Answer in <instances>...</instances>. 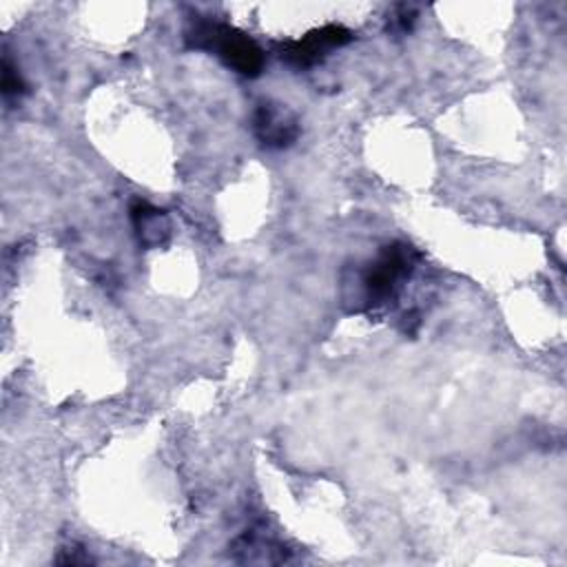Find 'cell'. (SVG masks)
<instances>
[{
    "label": "cell",
    "mask_w": 567,
    "mask_h": 567,
    "mask_svg": "<svg viewBox=\"0 0 567 567\" xmlns=\"http://www.w3.org/2000/svg\"><path fill=\"white\" fill-rule=\"evenodd\" d=\"M414 264V250L403 244L388 246L379 259L368 264V268L359 270L354 277V301H359L354 308L365 310V308H377L388 303L396 286L408 272L412 270Z\"/></svg>",
    "instance_id": "1"
},
{
    "label": "cell",
    "mask_w": 567,
    "mask_h": 567,
    "mask_svg": "<svg viewBox=\"0 0 567 567\" xmlns=\"http://www.w3.org/2000/svg\"><path fill=\"white\" fill-rule=\"evenodd\" d=\"M186 40L190 42V47L197 49H215L217 55L241 75L255 78L264 66V51L257 47V42L228 24H217L208 20L195 22L188 29Z\"/></svg>",
    "instance_id": "2"
},
{
    "label": "cell",
    "mask_w": 567,
    "mask_h": 567,
    "mask_svg": "<svg viewBox=\"0 0 567 567\" xmlns=\"http://www.w3.org/2000/svg\"><path fill=\"white\" fill-rule=\"evenodd\" d=\"M252 128L257 140L268 148L290 146L299 135L297 117L284 106L275 102H261L252 115Z\"/></svg>",
    "instance_id": "3"
},
{
    "label": "cell",
    "mask_w": 567,
    "mask_h": 567,
    "mask_svg": "<svg viewBox=\"0 0 567 567\" xmlns=\"http://www.w3.org/2000/svg\"><path fill=\"white\" fill-rule=\"evenodd\" d=\"M350 31L337 24H328L321 27L312 33H308L301 40H292V42H284L279 47V55L281 60H286L292 66H310L315 64L328 49L332 47H341L350 40Z\"/></svg>",
    "instance_id": "4"
},
{
    "label": "cell",
    "mask_w": 567,
    "mask_h": 567,
    "mask_svg": "<svg viewBox=\"0 0 567 567\" xmlns=\"http://www.w3.org/2000/svg\"><path fill=\"white\" fill-rule=\"evenodd\" d=\"M131 219L144 246H159L168 235V219L164 210L151 206L148 202H133Z\"/></svg>",
    "instance_id": "5"
},
{
    "label": "cell",
    "mask_w": 567,
    "mask_h": 567,
    "mask_svg": "<svg viewBox=\"0 0 567 567\" xmlns=\"http://www.w3.org/2000/svg\"><path fill=\"white\" fill-rule=\"evenodd\" d=\"M2 69H4V71H2V91H4V95L9 97V95L22 93V91H24L22 78H20V73L9 64V58H4V66H2Z\"/></svg>",
    "instance_id": "6"
},
{
    "label": "cell",
    "mask_w": 567,
    "mask_h": 567,
    "mask_svg": "<svg viewBox=\"0 0 567 567\" xmlns=\"http://www.w3.org/2000/svg\"><path fill=\"white\" fill-rule=\"evenodd\" d=\"M412 22H414V11L410 7H399L396 16L392 18V27L399 31H408Z\"/></svg>",
    "instance_id": "7"
}]
</instances>
